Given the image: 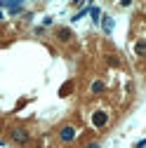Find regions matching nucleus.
<instances>
[{"instance_id":"nucleus-1","label":"nucleus","mask_w":146,"mask_h":148,"mask_svg":"<svg viewBox=\"0 0 146 148\" xmlns=\"http://www.w3.org/2000/svg\"><path fill=\"white\" fill-rule=\"evenodd\" d=\"M10 139L14 141V143H26L28 141V132H26V129L24 127H19V125H17V127H10Z\"/></svg>"},{"instance_id":"nucleus-2","label":"nucleus","mask_w":146,"mask_h":148,"mask_svg":"<svg viewBox=\"0 0 146 148\" xmlns=\"http://www.w3.org/2000/svg\"><path fill=\"white\" fill-rule=\"evenodd\" d=\"M59 139L61 141H73V139H76V127H73V125H64L61 127V132H59Z\"/></svg>"},{"instance_id":"nucleus-3","label":"nucleus","mask_w":146,"mask_h":148,"mask_svg":"<svg viewBox=\"0 0 146 148\" xmlns=\"http://www.w3.org/2000/svg\"><path fill=\"white\" fill-rule=\"evenodd\" d=\"M106 122H108V115L104 113V110H97V113L92 115V125H94V127H104Z\"/></svg>"},{"instance_id":"nucleus-4","label":"nucleus","mask_w":146,"mask_h":148,"mask_svg":"<svg viewBox=\"0 0 146 148\" xmlns=\"http://www.w3.org/2000/svg\"><path fill=\"white\" fill-rule=\"evenodd\" d=\"M3 10L17 14V12H21V10H24V5H21V3H3Z\"/></svg>"},{"instance_id":"nucleus-5","label":"nucleus","mask_w":146,"mask_h":148,"mask_svg":"<svg viewBox=\"0 0 146 148\" xmlns=\"http://www.w3.org/2000/svg\"><path fill=\"white\" fill-rule=\"evenodd\" d=\"M134 52L139 54V57H146V40H137L134 42Z\"/></svg>"},{"instance_id":"nucleus-6","label":"nucleus","mask_w":146,"mask_h":148,"mask_svg":"<svg viewBox=\"0 0 146 148\" xmlns=\"http://www.w3.org/2000/svg\"><path fill=\"white\" fill-rule=\"evenodd\" d=\"M113 31V19L111 16H104V33H111Z\"/></svg>"},{"instance_id":"nucleus-7","label":"nucleus","mask_w":146,"mask_h":148,"mask_svg":"<svg viewBox=\"0 0 146 148\" xmlns=\"http://www.w3.org/2000/svg\"><path fill=\"white\" fill-rule=\"evenodd\" d=\"M90 14H92V19H94V24L101 19V10L99 7H90Z\"/></svg>"},{"instance_id":"nucleus-8","label":"nucleus","mask_w":146,"mask_h":148,"mask_svg":"<svg viewBox=\"0 0 146 148\" xmlns=\"http://www.w3.org/2000/svg\"><path fill=\"white\" fill-rule=\"evenodd\" d=\"M57 35H59L61 40H68V38H71V31H68V28H59V31H57Z\"/></svg>"},{"instance_id":"nucleus-9","label":"nucleus","mask_w":146,"mask_h":148,"mask_svg":"<svg viewBox=\"0 0 146 148\" xmlns=\"http://www.w3.org/2000/svg\"><path fill=\"white\" fill-rule=\"evenodd\" d=\"M71 87H73V82H66V85L61 87V97H68V94H71Z\"/></svg>"},{"instance_id":"nucleus-10","label":"nucleus","mask_w":146,"mask_h":148,"mask_svg":"<svg viewBox=\"0 0 146 148\" xmlns=\"http://www.w3.org/2000/svg\"><path fill=\"white\" fill-rule=\"evenodd\" d=\"M101 89H104V82H99V80H97V82H92V92H94V94H99Z\"/></svg>"},{"instance_id":"nucleus-11","label":"nucleus","mask_w":146,"mask_h":148,"mask_svg":"<svg viewBox=\"0 0 146 148\" xmlns=\"http://www.w3.org/2000/svg\"><path fill=\"white\" fill-rule=\"evenodd\" d=\"M87 148H99V146H97V143H90V146H87Z\"/></svg>"}]
</instances>
